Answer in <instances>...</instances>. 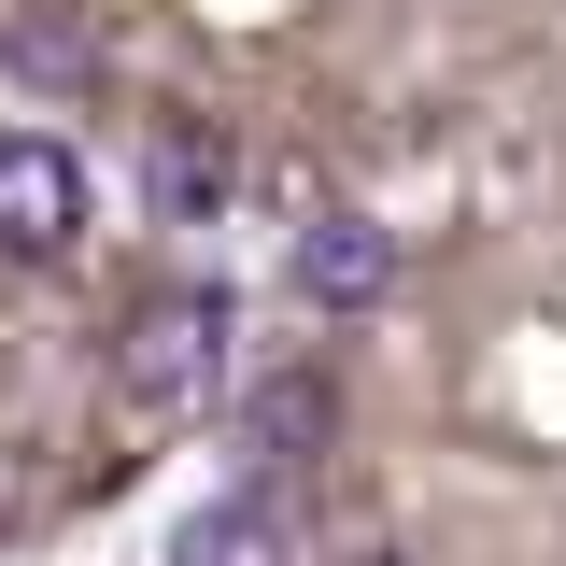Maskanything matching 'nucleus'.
<instances>
[{
    "label": "nucleus",
    "instance_id": "nucleus-1",
    "mask_svg": "<svg viewBox=\"0 0 566 566\" xmlns=\"http://www.w3.org/2000/svg\"><path fill=\"white\" fill-rule=\"evenodd\" d=\"M114 382H128V411H212V382H227V283H170V297H142Z\"/></svg>",
    "mask_w": 566,
    "mask_h": 566
},
{
    "label": "nucleus",
    "instance_id": "nucleus-2",
    "mask_svg": "<svg viewBox=\"0 0 566 566\" xmlns=\"http://www.w3.org/2000/svg\"><path fill=\"white\" fill-rule=\"evenodd\" d=\"M283 283H297L312 312H382V297H397V227H368V212H312L297 255H283Z\"/></svg>",
    "mask_w": 566,
    "mask_h": 566
},
{
    "label": "nucleus",
    "instance_id": "nucleus-3",
    "mask_svg": "<svg viewBox=\"0 0 566 566\" xmlns=\"http://www.w3.org/2000/svg\"><path fill=\"white\" fill-rule=\"evenodd\" d=\"M71 227H85V170H71V142L14 128V142H0V255H71Z\"/></svg>",
    "mask_w": 566,
    "mask_h": 566
},
{
    "label": "nucleus",
    "instance_id": "nucleus-6",
    "mask_svg": "<svg viewBox=\"0 0 566 566\" xmlns=\"http://www.w3.org/2000/svg\"><path fill=\"white\" fill-rule=\"evenodd\" d=\"M227 185H241V170H227V142H212V128H156V212H170V227H212Z\"/></svg>",
    "mask_w": 566,
    "mask_h": 566
},
{
    "label": "nucleus",
    "instance_id": "nucleus-5",
    "mask_svg": "<svg viewBox=\"0 0 566 566\" xmlns=\"http://www.w3.org/2000/svg\"><path fill=\"white\" fill-rule=\"evenodd\" d=\"M170 566H283V510H270L255 482H241V495H212L199 524L170 538Z\"/></svg>",
    "mask_w": 566,
    "mask_h": 566
},
{
    "label": "nucleus",
    "instance_id": "nucleus-4",
    "mask_svg": "<svg viewBox=\"0 0 566 566\" xmlns=\"http://www.w3.org/2000/svg\"><path fill=\"white\" fill-rule=\"evenodd\" d=\"M326 424H340V397H326V368H283V382H255V411H241V453H255V495H270L283 468H297V453L326 439Z\"/></svg>",
    "mask_w": 566,
    "mask_h": 566
}]
</instances>
